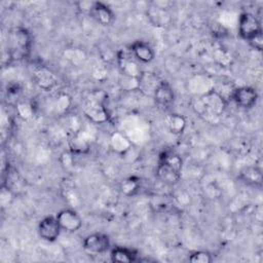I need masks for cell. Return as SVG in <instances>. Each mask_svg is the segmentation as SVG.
<instances>
[{"label":"cell","instance_id":"cell-23","mask_svg":"<svg viewBox=\"0 0 263 263\" xmlns=\"http://www.w3.org/2000/svg\"><path fill=\"white\" fill-rule=\"evenodd\" d=\"M140 187H141L140 179L136 177H128L120 183L119 189L123 195L130 197L138 193V191L140 190Z\"/></svg>","mask_w":263,"mask_h":263},{"label":"cell","instance_id":"cell-17","mask_svg":"<svg viewBox=\"0 0 263 263\" xmlns=\"http://www.w3.org/2000/svg\"><path fill=\"white\" fill-rule=\"evenodd\" d=\"M24 184H25L24 180L21 178V176L17 174V172L8 166L7 172L5 173V177H4L2 186L5 187L7 190H9L14 195L20 190L23 189Z\"/></svg>","mask_w":263,"mask_h":263},{"label":"cell","instance_id":"cell-13","mask_svg":"<svg viewBox=\"0 0 263 263\" xmlns=\"http://www.w3.org/2000/svg\"><path fill=\"white\" fill-rule=\"evenodd\" d=\"M129 51L138 62L143 64L151 63L155 58V52L152 46L149 43L141 40L135 41L129 46Z\"/></svg>","mask_w":263,"mask_h":263},{"label":"cell","instance_id":"cell-29","mask_svg":"<svg viewBox=\"0 0 263 263\" xmlns=\"http://www.w3.org/2000/svg\"><path fill=\"white\" fill-rule=\"evenodd\" d=\"M213 58L214 60L222 65V66H227L230 64L231 62V55L228 51H226L224 48H217L214 52H213Z\"/></svg>","mask_w":263,"mask_h":263},{"label":"cell","instance_id":"cell-4","mask_svg":"<svg viewBox=\"0 0 263 263\" xmlns=\"http://www.w3.org/2000/svg\"><path fill=\"white\" fill-rule=\"evenodd\" d=\"M9 55L12 60L26 59L31 50L32 36L26 28H14L9 33Z\"/></svg>","mask_w":263,"mask_h":263},{"label":"cell","instance_id":"cell-31","mask_svg":"<svg viewBox=\"0 0 263 263\" xmlns=\"http://www.w3.org/2000/svg\"><path fill=\"white\" fill-rule=\"evenodd\" d=\"M248 42H249V44H250L253 48H255V49L261 51L262 48H263V36H262V32L259 33L258 35L254 36L253 38H251Z\"/></svg>","mask_w":263,"mask_h":263},{"label":"cell","instance_id":"cell-33","mask_svg":"<svg viewBox=\"0 0 263 263\" xmlns=\"http://www.w3.org/2000/svg\"><path fill=\"white\" fill-rule=\"evenodd\" d=\"M93 2H95V1H80V2L77 3V5H78V8H79V9L89 12L90 8L92 7Z\"/></svg>","mask_w":263,"mask_h":263},{"label":"cell","instance_id":"cell-32","mask_svg":"<svg viewBox=\"0 0 263 263\" xmlns=\"http://www.w3.org/2000/svg\"><path fill=\"white\" fill-rule=\"evenodd\" d=\"M61 162L66 167H71L73 165V153L70 152H64L61 155Z\"/></svg>","mask_w":263,"mask_h":263},{"label":"cell","instance_id":"cell-16","mask_svg":"<svg viewBox=\"0 0 263 263\" xmlns=\"http://www.w3.org/2000/svg\"><path fill=\"white\" fill-rule=\"evenodd\" d=\"M160 79L151 72H143L141 76L139 77V87L138 90H141L142 92L146 95L153 96L154 90L160 83Z\"/></svg>","mask_w":263,"mask_h":263},{"label":"cell","instance_id":"cell-14","mask_svg":"<svg viewBox=\"0 0 263 263\" xmlns=\"http://www.w3.org/2000/svg\"><path fill=\"white\" fill-rule=\"evenodd\" d=\"M33 79L35 83L44 90H51L58 84V79L55 75L45 67H40L36 69Z\"/></svg>","mask_w":263,"mask_h":263},{"label":"cell","instance_id":"cell-28","mask_svg":"<svg viewBox=\"0 0 263 263\" xmlns=\"http://www.w3.org/2000/svg\"><path fill=\"white\" fill-rule=\"evenodd\" d=\"M119 85L124 90H136L139 87V78L121 75L119 79Z\"/></svg>","mask_w":263,"mask_h":263},{"label":"cell","instance_id":"cell-10","mask_svg":"<svg viewBox=\"0 0 263 263\" xmlns=\"http://www.w3.org/2000/svg\"><path fill=\"white\" fill-rule=\"evenodd\" d=\"M88 14L99 25H102L105 27L110 26L115 20V14L113 10L107 4L100 1L93 2L92 7L90 8Z\"/></svg>","mask_w":263,"mask_h":263},{"label":"cell","instance_id":"cell-30","mask_svg":"<svg viewBox=\"0 0 263 263\" xmlns=\"http://www.w3.org/2000/svg\"><path fill=\"white\" fill-rule=\"evenodd\" d=\"M17 113L22 118L28 119L33 114V107H32V105L25 103V102L20 103V104H17Z\"/></svg>","mask_w":263,"mask_h":263},{"label":"cell","instance_id":"cell-18","mask_svg":"<svg viewBox=\"0 0 263 263\" xmlns=\"http://www.w3.org/2000/svg\"><path fill=\"white\" fill-rule=\"evenodd\" d=\"M238 178L242 180L245 183L252 185V186H261L262 185V172L259 167L257 166H246L243 167L239 175Z\"/></svg>","mask_w":263,"mask_h":263},{"label":"cell","instance_id":"cell-9","mask_svg":"<svg viewBox=\"0 0 263 263\" xmlns=\"http://www.w3.org/2000/svg\"><path fill=\"white\" fill-rule=\"evenodd\" d=\"M82 247L90 254H103L110 249V238L104 233H91L83 239Z\"/></svg>","mask_w":263,"mask_h":263},{"label":"cell","instance_id":"cell-22","mask_svg":"<svg viewBox=\"0 0 263 263\" xmlns=\"http://www.w3.org/2000/svg\"><path fill=\"white\" fill-rule=\"evenodd\" d=\"M72 106V99L71 97L66 92H60L52 104L53 110L55 113L60 115H65L68 113L69 109Z\"/></svg>","mask_w":263,"mask_h":263},{"label":"cell","instance_id":"cell-6","mask_svg":"<svg viewBox=\"0 0 263 263\" xmlns=\"http://www.w3.org/2000/svg\"><path fill=\"white\" fill-rule=\"evenodd\" d=\"M230 99L241 109H251L258 101V92L251 86H239L232 89Z\"/></svg>","mask_w":263,"mask_h":263},{"label":"cell","instance_id":"cell-1","mask_svg":"<svg viewBox=\"0 0 263 263\" xmlns=\"http://www.w3.org/2000/svg\"><path fill=\"white\" fill-rule=\"evenodd\" d=\"M227 107L226 98L217 89H212L203 95L197 96L193 102V110L197 115L209 122L220 118Z\"/></svg>","mask_w":263,"mask_h":263},{"label":"cell","instance_id":"cell-7","mask_svg":"<svg viewBox=\"0 0 263 263\" xmlns=\"http://www.w3.org/2000/svg\"><path fill=\"white\" fill-rule=\"evenodd\" d=\"M62 228L55 216H46L38 224L39 236L48 242H53L60 236Z\"/></svg>","mask_w":263,"mask_h":263},{"label":"cell","instance_id":"cell-20","mask_svg":"<svg viewBox=\"0 0 263 263\" xmlns=\"http://www.w3.org/2000/svg\"><path fill=\"white\" fill-rule=\"evenodd\" d=\"M187 126L186 118L178 113H173L167 118V127L168 130L176 136L182 135Z\"/></svg>","mask_w":263,"mask_h":263},{"label":"cell","instance_id":"cell-26","mask_svg":"<svg viewBox=\"0 0 263 263\" xmlns=\"http://www.w3.org/2000/svg\"><path fill=\"white\" fill-rule=\"evenodd\" d=\"M188 260L191 263H211L213 261V256L208 251H194L188 256Z\"/></svg>","mask_w":263,"mask_h":263},{"label":"cell","instance_id":"cell-11","mask_svg":"<svg viewBox=\"0 0 263 263\" xmlns=\"http://www.w3.org/2000/svg\"><path fill=\"white\" fill-rule=\"evenodd\" d=\"M117 64L120 73L123 76L139 78L143 73V71L140 68V65L138 64V61L132 54L120 52L117 57Z\"/></svg>","mask_w":263,"mask_h":263},{"label":"cell","instance_id":"cell-3","mask_svg":"<svg viewBox=\"0 0 263 263\" xmlns=\"http://www.w3.org/2000/svg\"><path fill=\"white\" fill-rule=\"evenodd\" d=\"M107 93L103 90H95L84 102L83 112L92 122L104 123L109 119V112L106 107Z\"/></svg>","mask_w":263,"mask_h":263},{"label":"cell","instance_id":"cell-19","mask_svg":"<svg viewBox=\"0 0 263 263\" xmlns=\"http://www.w3.org/2000/svg\"><path fill=\"white\" fill-rule=\"evenodd\" d=\"M110 145H111V148L119 154H124L127 151H129L132 148V144L129 140L119 132H115L111 135Z\"/></svg>","mask_w":263,"mask_h":263},{"label":"cell","instance_id":"cell-8","mask_svg":"<svg viewBox=\"0 0 263 263\" xmlns=\"http://www.w3.org/2000/svg\"><path fill=\"white\" fill-rule=\"evenodd\" d=\"M55 218L62 228L66 232H76L82 226V219L78 213L72 209L61 210Z\"/></svg>","mask_w":263,"mask_h":263},{"label":"cell","instance_id":"cell-5","mask_svg":"<svg viewBox=\"0 0 263 263\" xmlns=\"http://www.w3.org/2000/svg\"><path fill=\"white\" fill-rule=\"evenodd\" d=\"M262 32L261 22L251 12H242L238 18V33L239 36L249 41L254 36Z\"/></svg>","mask_w":263,"mask_h":263},{"label":"cell","instance_id":"cell-25","mask_svg":"<svg viewBox=\"0 0 263 263\" xmlns=\"http://www.w3.org/2000/svg\"><path fill=\"white\" fill-rule=\"evenodd\" d=\"M173 199H170L164 195H154L151 199V206L154 208L156 212H164L173 205Z\"/></svg>","mask_w":263,"mask_h":263},{"label":"cell","instance_id":"cell-12","mask_svg":"<svg viewBox=\"0 0 263 263\" xmlns=\"http://www.w3.org/2000/svg\"><path fill=\"white\" fill-rule=\"evenodd\" d=\"M155 103L162 108H170L175 101V92L167 81L161 80L153 92Z\"/></svg>","mask_w":263,"mask_h":263},{"label":"cell","instance_id":"cell-27","mask_svg":"<svg viewBox=\"0 0 263 263\" xmlns=\"http://www.w3.org/2000/svg\"><path fill=\"white\" fill-rule=\"evenodd\" d=\"M65 55L74 65H79V64L83 63L85 61V59H86L85 55H84V52L82 50H80V49H77V48L68 49L65 52Z\"/></svg>","mask_w":263,"mask_h":263},{"label":"cell","instance_id":"cell-2","mask_svg":"<svg viewBox=\"0 0 263 263\" xmlns=\"http://www.w3.org/2000/svg\"><path fill=\"white\" fill-rule=\"evenodd\" d=\"M183 168V160L180 155L172 151H164L158 161L156 176L166 185H175L179 182Z\"/></svg>","mask_w":263,"mask_h":263},{"label":"cell","instance_id":"cell-24","mask_svg":"<svg viewBox=\"0 0 263 263\" xmlns=\"http://www.w3.org/2000/svg\"><path fill=\"white\" fill-rule=\"evenodd\" d=\"M72 153H85L88 151V143L79 136V133L73 134L69 141Z\"/></svg>","mask_w":263,"mask_h":263},{"label":"cell","instance_id":"cell-15","mask_svg":"<svg viewBox=\"0 0 263 263\" xmlns=\"http://www.w3.org/2000/svg\"><path fill=\"white\" fill-rule=\"evenodd\" d=\"M110 259L117 263H130L138 261V253L124 247H114L110 251Z\"/></svg>","mask_w":263,"mask_h":263},{"label":"cell","instance_id":"cell-21","mask_svg":"<svg viewBox=\"0 0 263 263\" xmlns=\"http://www.w3.org/2000/svg\"><path fill=\"white\" fill-rule=\"evenodd\" d=\"M148 16L151 23L157 27H163L170 22V16L167 14V10L164 8H160L156 5H153L148 10Z\"/></svg>","mask_w":263,"mask_h":263}]
</instances>
